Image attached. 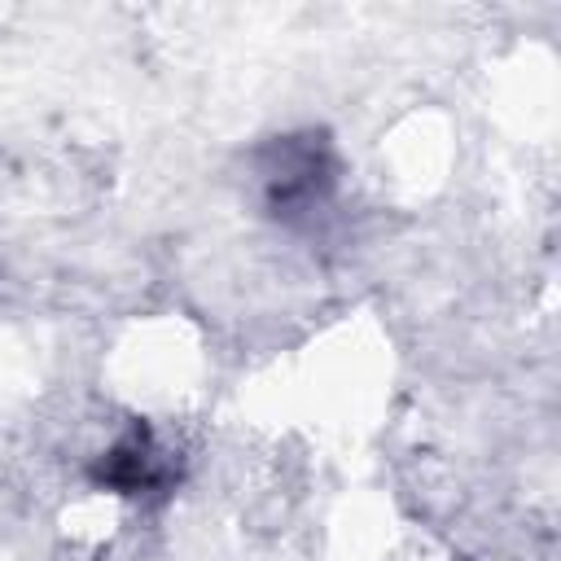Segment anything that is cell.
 Returning <instances> with one entry per match:
<instances>
[{
	"label": "cell",
	"instance_id": "cell-2",
	"mask_svg": "<svg viewBox=\"0 0 561 561\" xmlns=\"http://www.w3.org/2000/svg\"><path fill=\"white\" fill-rule=\"evenodd\" d=\"M92 482L114 491V495H127V500H145V495H162L171 482H175V460L171 451L153 438L149 425H131L123 430L92 465Z\"/></svg>",
	"mask_w": 561,
	"mask_h": 561
},
{
	"label": "cell",
	"instance_id": "cell-1",
	"mask_svg": "<svg viewBox=\"0 0 561 561\" xmlns=\"http://www.w3.org/2000/svg\"><path fill=\"white\" fill-rule=\"evenodd\" d=\"M254 184L267 219L280 228H316L337 202L342 162L324 131H294L254 153Z\"/></svg>",
	"mask_w": 561,
	"mask_h": 561
}]
</instances>
